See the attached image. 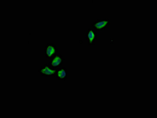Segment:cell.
<instances>
[{"mask_svg":"<svg viewBox=\"0 0 157 118\" xmlns=\"http://www.w3.org/2000/svg\"><path fill=\"white\" fill-rule=\"evenodd\" d=\"M110 19H98L92 23V28L96 31H103L111 25Z\"/></svg>","mask_w":157,"mask_h":118,"instance_id":"obj_1","label":"cell"},{"mask_svg":"<svg viewBox=\"0 0 157 118\" xmlns=\"http://www.w3.org/2000/svg\"><path fill=\"white\" fill-rule=\"evenodd\" d=\"M58 51L57 45L55 44H47L45 45L44 50L45 57L48 60H51L57 54Z\"/></svg>","mask_w":157,"mask_h":118,"instance_id":"obj_2","label":"cell"},{"mask_svg":"<svg viewBox=\"0 0 157 118\" xmlns=\"http://www.w3.org/2000/svg\"><path fill=\"white\" fill-rule=\"evenodd\" d=\"M57 69H54L49 64H44L38 69V72L43 77L55 76Z\"/></svg>","mask_w":157,"mask_h":118,"instance_id":"obj_3","label":"cell"},{"mask_svg":"<svg viewBox=\"0 0 157 118\" xmlns=\"http://www.w3.org/2000/svg\"><path fill=\"white\" fill-rule=\"evenodd\" d=\"M64 59L61 53L57 54L50 60L48 64L54 69H58L63 67Z\"/></svg>","mask_w":157,"mask_h":118,"instance_id":"obj_4","label":"cell"},{"mask_svg":"<svg viewBox=\"0 0 157 118\" xmlns=\"http://www.w3.org/2000/svg\"><path fill=\"white\" fill-rule=\"evenodd\" d=\"M98 37V35L97 31H95L93 28L89 29L85 32V38L87 41L88 45L90 46L95 45Z\"/></svg>","mask_w":157,"mask_h":118,"instance_id":"obj_5","label":"cell"},{"mask_svg":"<svg viewBox=\"0 0 157 118\" xmlns=\"http://www.w3.org/2000/svg\"><path fill=\"white\" fill-rule=\"evenodd\" d=\"M67 69L63 67L57 69L54 77L59 80L65 81L67 79Z\"/></svg>","mask_w":157,"mask_h":118,"instance_id":"obj_6","label":"cell"}]
</instances>
